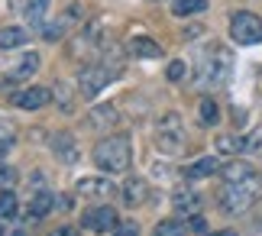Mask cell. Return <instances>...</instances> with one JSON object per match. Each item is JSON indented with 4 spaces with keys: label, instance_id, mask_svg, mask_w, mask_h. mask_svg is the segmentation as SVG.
I'll return each mask as SVG.
<instances>
[{
    "label": "cell",
    "instance_id": "6da1fadb",
    "mask_svg": "<svg viewBox=\"0 0 262 236\" xmlns=\"http://www.w3.org/2000/svg\"><path fill=\"white\" fill-rule=\"evenodd\" d=\"M94 162L104 171H126L129 168V139L126 136H107L94 149Z\"/></svg>",
    "mask_w": 262,
    "mask_h": 236
},
{
    "label": "cell",
    "instance_id": "7a4b0ae2",
    "mask_svg": "<svg viewBox=\"0 0 262 236\" xmlns=\"http://www.w3.org/2000/svg\"><path fill=\"white\" fill-rule=\"evenodd\" d=\"M262 194V181L253 175L239 184H227L224 188V201H220V207H224L227 213H243L256 204V198Z\"/></svg>",
    "mask_w": 262,
    "mask_h": 236
},
{
    "label": "cell",
    "instance_id": "3957f363",
    "mask_svg": "<svg viewBox=\"0 0 262 236\" xmlns=\"http://www.w3.org/2000/svg\"><path fill=\"white\" fill-rule=\"evenodd\" d=\"M230 36H233V42H239V46L262 42V19L256 13H249V10H239V13H233V19H230Z\"/></svg>",
    "mask_w": 262,
    "mask_h": 236
},
{
    "label": "cell",
    "instance_id": "277c9868",
    "mask_svg": "<svg viewBox=\"0 0 262 236\" xmlns=\"http://www.w3.org/2000/svg\"><path fill=\"white\" fill-rule=\"evenodd\" d=\"M117 75H120L117 65H88L81 75H78V88H81L84 97H94V94H100V91H104Z\"/></svg>",
    "mask_w": 262,
    "mask_h": 236
},
{
    "label": "cell",
    "instance_id": "5b68a950",
    "mask_svg": "<svg viewBox=\"0 0 262 236\" xmlns=\"http://www.w3.org/2000/svg\"><path fill=\"white\" fill-rule=\"evenodd\" d=\"M159 146H162V152H178L185 146V130H181L178 114L162 117V123H159Z\"/></svg>",
    "mask_w": 262,
    "mask_h": 236
},
{
    "label": "cell",
    "instance_id": "8992f818",
    "mask_svg": "<svg viewBox=\"0 0 262 236\" xmlns=\"http://www.w3.org/2000/svg\"><path fill=\"white\" fill-rule=\"evenodd\" d=\"M81 223H84L88 230H94V233L117 230V210L114 207H91V210H84Z\"/></svg>",
    "mask_w": 262,
    "mask_h": 236
},
{
    "label": "cell",
    "instance_id": "52a82bcc",
    "mask_svg": "<svg viewBox=\"0 0 262 236\" xmlns=\"http://www.w3.org/2000/svg\"><path fill=\"white\" fill-rule=\"evenodd\" d=\"M49 100H52V94H49L46 88H26V91H19V94H13V104L23 107V110H39V107H46Z\"/></svg>",
    "mask_w": 262,
    "mask_h": 236
},
{
    "label": "cell",
    "instance_id": "ba28073f",
    "mask_svg": "<svg viewBox=\"0 0 262 236\" xmlns=\"http://www.w3.org/2000/svg\"><path fill=\"white\" fill-rule=\"evenodd\" d=\"M78 194H84V198H110V194H114V181H107V178H81L78 181Z\"/></svg>",
    "mask_w": 262,
    "mask_h": 236
},
{
    "label": "cell",
    "instance_id": "9c48e42d",
    "mask_svg": "<svg viewBox=\"0 0 262 236\" xmlns=\"http://www.w3.org/2000/svg\"><path fill=\"white\" fill-rule=\"evenodd\" d=\"M75 23H78V7H72L62 19H55V23H46V26H42V36H46V39H62Z\"/></svg>",
    "mask_w": 262,
    "mask_h": 236
},
{
    "label": "cell",
    "instance_id": "30bf717a",
    "mask_svg": "<svg viewBox=\"0 0 262 236\" xmlns=\"http://www.w3.org/2000/svg\"><path fill=\"white\" fill-rule=\"evenodd\" d=\"M36 68H39V55H36V52H26V55L19 58L13 68L7 71V78H10V81H23V78H29V75H33Z\"/></svg>",
    "mask_w": 262,
    "mask_h": 236
},
{
    "label": "cell",
    "instance_id": "8fae6325",
    "mask_svg": "<svg viewBox=\"0 0 262 236\" xmlns=\"http://www.w3.org/2000/svg\"><path fill=\"white\" fill-rule=\"evenodd\" d=\"M49 13V0H26V10H23V16L29 19V26H36V29H42L46 26V16Z\"/></svg>",
    "mask_w": 262,
    "mask_h": 236
},
{
    "label": "cell",
    "instance_id": "7c38bea8",
    "mask_svg": "<svg viewBox=\"0 0 262 236\" xmlns=\"http://www.w3.org/2000/svg\"><path fill=\"white\" fill-rule=\"evenodd\" d=\"M129 52H133L136 58H159V55H162V49H159L152 39L139 36V39H133V42H129Z\"/></svg>",
    "mask_w": 262,
    "mask_h": 236
},
{
    "label": "cell",
    "instance_id": "4fadbf2b",
    "mask_svg": "<svg viewBox=\"0 0 262 236\" xmlns=\"http://www.w3.org/2000/svg\"><path fill=\"white\" fill-rule=\"evenodd\" d=\"M217 168H220V162L207 156V159H198V162H191V165L185 168V175H188V178H207V175H214Z\"/></svg>",
    "mask_w": 262,
    "mask_h": 236
},
{
    "label": "cell",
    "instance_id": "5bb4252c",
    "mask_svg": "<svg viewBox=\"0 0 262 236\" xmlns=\"http://www.w3.org/2000/svg\"><path fill=\"white\" fill-rule=\"evenodd\" d=\"M26 29H19V26H7V29H0V49H19L26 42Z\"/></svg>",
    "mask_w": 262,
    "mask_h": 236
},
{
    "label": "cell",
    "instance_id": "9a60e30c",
    "mask_svg": "<svg viewBox=\"0 0 262 236\" xmlns=\"http://www.w3.org/2000/svg\"><path fill=\"white\" fill-rule=\"evenodd\" d=\"M143 198H146V181H143V178H129V181L123 184V201L133 207V204H139Z\"/></svg>",
    "mask_w": 262,
    "mask_h": 236
},
{
    "label": "cell",
    "instance_id": "2e32d148",
    "mask_svg": "<svg viewBox=\"0 0 262 236\" xmlns=\"http://www.w3.org/2000/svg\"><path fill=\"white\" fill-rule=\"evenodd\" d=\"M224 178H227V184H239V181L253 178V168H249L246 162H230V165L224 168Z\"/></svg>",
    "mask_w": 262,
    "mask_h": 236
},
{
    "label": "cell",
    "instance_id": "e0dca14e",
    "mask_svg": "<svg viewBox=\"0 0 262 236\" xmlns=\"http://www.w3.org/2000/svg\"><path fill=\"white\" fill-rule=\"evenodd\" d=\"M198 207H201V198L194 191H178L175 194V210L178 213H194Z\"/></svg>",
    "mask_w": 262,
    "mask_h": 236
},
{
    "label": "cell",
    "instance_id": "ac0fdd59",
    "mask_svg": "<svg viewBox=\"0 0 262 236\" xmlns=\"http://www.w3.org/2000/svg\"><path fill=\"white\" fill-rule=\"evenodd\" d=\"M52 207H55V201H52V194H49V191H39L36 198L29 201V213H33V217H46Z\"/></svg>",
    "mask_w": 262,
    "mask_h": 236
},
{
    "label": "cell",
    "instance_id": "d6986e66",
    "mask_svg": "<svg viewBox=\"0 0 262 236\" xmlns=\"http://www.w3.org/2000/svg\"><path fill=\"white\" fill-rule=\"evenodd\" d=\"M114 120H117V110L114 107H94V110H91V126H94V130L114 126Z\"/></svg>",
    "mask_w": 262,
    "mask_h": 236
},
{
    "label": "cell",
    "instance_id": "ffe728a7",
    "mask_svg": "<svg viewBox=\"0 0 262 236\" xmlns=\"http://www.w3.org/2000/svg\"><path fill=\"white\" fill-rule=\"evenodd\" d=\"M204 7H207V0H175L172 13L175 16H191V13H201Z\"/></svg>",
    "mask_w": 262,
    "mask_h": 236
},
{
    "label": "cell",
    "instance_id": "44dd1931",
    "mask_svg": "<svg viewBox=\"0 0 262 236\" xmlns=\"http://www.w3.org/2000/svg\"><path fill=\"white\" fill-rule=\"evenodd\" d=\"M52 142H55V152H58L62 159H75V156H78V149H75V139L68 136V133H62V136H55Z\"/></svg>",
    "mask_w": 262,
    "mask_h": 236
},
{
    "label": "cell",
    "instance_id": "7402d4cb",
    "mask_svg": "<svg viewBox=\"0 0 262 236\" xmlns=\"http://www.w3.org/2000/svg\"><path fill=\"white\" fill-rule=\"evenodd\" d=\"M13 146H16V136H13V130L7 126V120H0V159H4V156H7V152L13 149Z\"/></svg>",
    "mask_w": 262,
    "mask_h": 236
},
{
    "label": "cell",
    "instance_id": "603a6c76",
    "mask_svg": "<svg viewBox=\"0 0 262 236\" xmlns=\"http://www.w3.org/2000/svg\"><path fill=\"white\" fill-rule=\"evenodd\" d=\"M217 117H220V110H217V104L214 100H201V123H204V126H214L217 123Z\"/></svg>",
    "mask_w": 262,
    "mask_h": 236
},
{
    "label": "cell",
    "instance_id": "cb8c5ba5",
    "mask_svg": "<svg viewBox=\"0 0 262 236\" xmlns=\"http://www.w3.org/2000/svg\"><path fill=\"white\" fill-rule=\"evenodd\" d=\"M156 236H185V227L181 223H175V220H162L156 227Z\"/></svg>",
    "mask_w": 262,
    "mask_h": 236
},
{
    "label": "cell",
    "instance_id": "d4e9b609",
    "mask_svg": "<svg viewBox=\"0 0 262 236\" xmlns=\"http://www.w3.org/2000/svg\"><path fill=\"white\" fill-rule=\"evenodd\" d=\"M16 213V198H13V191H4L0 194V217H13Z\"/></svg>",
    "mask_w": 262,
    "mask_h": 236
},
{
    "label": "cell",
    "instance_id": "484cf974",
    "mask_svg": "<svg viewBox=\"0 0 262 236\" xmlns=\"http://www.w3.org/2000/svg\"><path fill=\"white\" fill-rule=\"evenodd\" d=\"M243 149H246V152H262V130L249 133V136L243 139Z\"/></svg>",
    "mask_w": 262,
    "mask_h": 236
},
{
    "label": "cell",
    "instance_id": "4316f807",
    "mask_svg": "<svg viewBox=\"0 0 262 236\" xmlns=\"http://www.w3.org/2000/svg\"><path fill=\"white\" fill-rule=\"evenodd\" d=\"M217 149L220 152H236V149H243V142H236L233 136H220L217 139Z\"/></svg>",
    "mask_w": 262,
    "mask_h": 236
},
{
    "label": "cell",
    "instance_id": "83f0119b",
    "mask_svg": "<svg viewBox=\"0 0 262 236\" xmlns=\"http://www.w3.org/2000/svg\"><path fill=\"white\" fill-rule=\"evenodd\" d=\"M165 75H168V81H181V78H185V61H172Z\"/></svg>",
    "mask_w": 262,
    "mask_h": 236
},
{
    "label": "cell",
    "instance_id": "f1b7e54d",
    "mask_svg": "<svg viewBox=\"0 0 262 236\" xmlns=\"http://www.w3.org/2000/svg\"><path fill=\"white\" fill-rule=\"evenodd\" d=\"M13 181H16V171L7 168V165H0V188H10Z\"/></svg>",
    "mask_w": 262,
    "mask_h": 236
},
{
    "label": "cell",
    "instance_id": "f546056e",
    "mask_svg": "<svg viewBox=\"0 0 262 236\" xmlns=\"http://www.w3.org/2000/svg\"><path fill=\"white\" fill-rule=\"evenodd\" d=\"M191 233H207V220L204 217H191Z\"/></svg>",
    "mask_w": 262,
    "mask_h": 236
},
{
    "label": "cell",
    "instance_id": "4dcf8cb0",
    "mask_svg": "<svg viewBox=\"0 0 262 236\" xmlns=\"http://www.w3.org/2000/svg\"><path fill=\"white\" fill-rule=\"evenodd\" d=\"M136 223H126V227H117V236H136Z\"/></svg>",
    "mask_w": 262,
    "mask_h": 236
},
{
    "label": "cell",
    "instance_id": "1f68e13d",
    "mask_svg": "<svg viewBox=\"0 0 262 236\" xmlns=\"http://www.w3.org/2000/svg\"><path fill=\"white\" fill-rule=\"evenodd\" d=\"M52 236H78V233H75V230H72V227H62V230H55V233H52Z\"/></svg>",
    "mask_w": 262,
    "mask_h": 236
},
{
    "label": "cell",
    "instance_id": "d6a6232c",
    "mask_svg": "<svg viewBox=\"0 0 262 236\" xmlns=\"http://www.w3.org/2000/svg\"><path fill=\"white\" fill-rule=\"evenodd\" d=\"M210 236H236L233 230H220V233H210Z\"/></svg>",
    "mask_w": 262,
    "mask_h": 236
},
{
    "label": "cell",
    "instance_id": "836d02e7",
    "mask_svg": "<svg viewBox=\"0 0 262 236\" xmlns=\"http://www.w3.org/2000/svg\"><path fill=\"white\" fill-rule=\"evenodd\" d=\"M0 236H4V227H0Z\"/></svg>",
    "mask_w": 262,
    "mask_h": 236
}]
</instances>
